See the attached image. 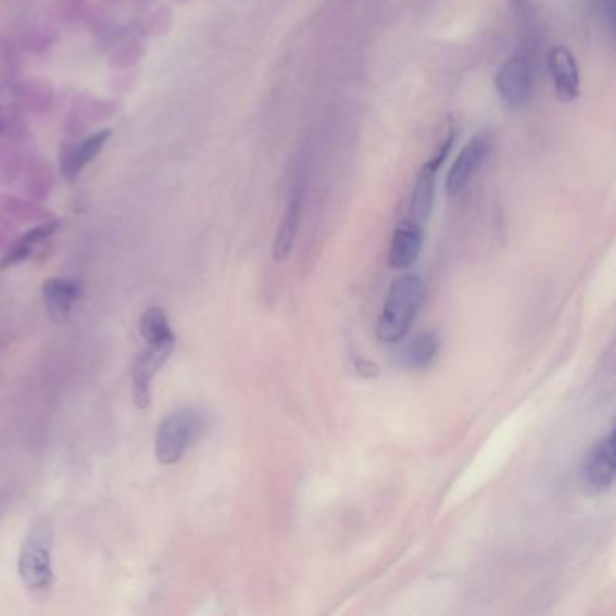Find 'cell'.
Here are the masks:
<instances>
[{"label":"cell","instance_id":"19","mask_svg":"<svg viewBox=\"0 0 616 616\" xmlns=\"http://www.w3.org/2000/svg\"><path fill=\"white\" fill-rule=\"evenodd\" d=\"M56 40H59V35L53 29L40 27V29L22 33L16 46L21 49H26L29 53H43V51L53 48Z\"/></svg>","mask_w":616,"mask_h":616},{"label":"cell","instance_id":"20","mask_svg":"<svg viewBox=\"0 0 616 616\" xmlns=\"http://www.w3.org/2000/svg\"><path fill=\"white\" fill-rule=\"evenodd\" d=\"M22 71L21 48L10 40H0V75L13 78Z\"/></svg>","mask_w":616,"mask_h":616},{"label":"cell","instance_id":"2","mask_svg":"<svg viewBox=\"0 0 616 616\" xmlns=\"http://www.w3.org/2000/svg\"><path fill=\"white\" fill-rule=\"evenodd\" d=\"M54 533L51 520L37 519L27 530L18 553V575L22 584L33 595H46L54 580L53 569Z\"/></svg>","mask_w":616,"mask_h":616},{"label":"cell","instance_id":"15","mask_svg":"<svg viewBox=\"0 0 616 616\" xmlns=\"http://www.w3.org/2000/svg\"><path fill=\"white\" fill-rule=\"evenodd\" d=\"M440 337L436 332H424L398 353V360L407 369H427L440 353Z\"/></svg>","mask_w":616,"mask_h":616},{"label":"cell","instance_id":"3","mask_svg":"<svg viewBox=\"0 0 616 616\" xmlns=\"http://www.w3.org/2000/svg\"><path fill=\"white\" fill-rule=\"evenodd\" d=\"M203 432V414L196 408H177L160 424L154 443L155 460L160 465H176Z\"/></svg>","mask_w":616,"mask_h":616},{"label":"cell","instance_id":"14","mask_svg":"<svg viewBox=\"0 0 616 616\" xmlns=\"http://www.w3.org/2000/svg\"><path fill=\"white\" fill-rule=\"evenodd\" d=\"M302 209H304V190H302V187H297L291 193L290 203L286 209L285 217L280 221L277 237H275V261H285V259L290 257L293 244H296L297 234H299V226H301Z\"/></svg>","mask_w":616,"mask_h":616},{"label":"cell","instance_id":"13","mask_svg":"<svg viewBox=\"0 0 616 616\" xmlns=\"http://www.w3.org/2000/svg\"><path fill=\"white\" fill-rule=\"evenodd\" d=\"M60 230V221H46L35 226L32 230H27L24 236L18 237L10 250L5 252L4 257L0 261V269H8L15 264H21L26 259L32 257L37 252V248L43 242L49 241L51 237Z\"/></svg>","mask_w":616,"mask_h":616},{"label":"cell","instance_id":"17","mask_svg":"<svg viewBox=\"0 0 616 616\" xmlns=\"http://www.w3.org/2000/svg\"><path fill=\"white\" fill-rule=\"evenodd\" d=\"M53 187V168L48 160H33L27 165L26 188L35 198H42Z\"/></svg>","mask_w":616,"mask_h":616},{"label":"cell","instance_id":"11","mask_svg":"<svg viewBox=\"0 0 616 616\" xmlns=\"http://www.w3.org/2000/svg\"><path fill=\"white\" fill-rule=\"evenodd\" d=\"M43 306L56 324H64L70 318L76 302L80 301L81 285L73 279H48L42 286Z\"/></svg>","mask_w":616,"mask_h":616},{"label":"cell","instance_id":"18","mask_svg":"<svg viewBox=\"0 0 616 616\" xmlns=\"http://www.w3.org/2000/svg\"><path fill=\"white\" fill-rule=\"evenodd\" d=\"M147 49L140 40H127V42L120 43L118 48L114 49L109 65L113 70H130L135 65L140 64V60L146 56Z\"/></svg>","mask_w":616,"mask_h":616},{"label":"cell","instance_id":"26","mask_svg":"<svg viewBox=\"0 0 616 616\" xmlns=\"http://www.w3.org/2000/svg\"><path fill=\"white\" fill-rule=\"evenodd\" d=\"M141 4H146V2H149V0H140Z\"/></svg>","mask_w":616,"mask_h":616},{"label":"cell","instance_id":"21","mask_svg":"<svg viewBox=\"0 0 616 616\" xmlns=\"http://www.w3.org/2000/svg\"><path fill=\"white\" fill-rule=\"evenodd\" d=\"M172 24V11L168 5H160L158 10L147 18L146 24L141 27V35L143 37L154 38L160 37L163 33L168 32Z\"/></svg>","mask_w":616,"mask_h":616},{"label":"cell","instance_id":"25","mask_svg":"<svg viewBox=\"0 0 616 616\" xmlns=\"http://www.w3.org/2000/svg\"><path fill=\"white\" fill-rule=\"evenodd\" d=\"M4 136V124H2V114H0V138Z\"/></svg>","mask_w":616,"mask_h":616},{"label":"cell","instance_id":"23","mask_svg":"<svg viewBox=\"0 0 616 616\" xmlns=\"http://www.w3.org/2000/svg\"><path fill=\"white\" fill-rule=\"evenodd\" d=\"M0 181H4L5 176H10L8 181L11 179H15L16 174L24 168V163H22V155L21 154H11L8 160L4 161V165H0Z\"/></svg>","mask_w":616,"mask_h":616},{"label":"cell","instance_id":"24","mask_svg":"<svg viewBox=\"0 0 616 616\" xmlns=\"http://www.w3.org/2000/svg\"><path fill=\"white\" fill-rule=\"evenodd\" d=\"M59 8L64 13L65 18H76L81 15L86 8V0H60Z\"/></svg>","mask_w":616,"mask_h":616},{"label":"cell","instance_id":"22","mask_svg":"<svg viewBox=\"0 0 616 616\" xmlns=\"http://www.w3.org/2000/svg\"><path fill=\"white\" fill-rule=\"evenodd\" d=\"M596 15L601 16L602 26H606L607 32L615 29L616 0H593Z\"/></svg>","mask_w":616,"mask_h":616},{"label":"cell","instance_id":"27","mask_svg":"<svg viewBox=\"0 0 616 616\" xmlns=\"http://www.w3.org/2000/svg\"><path fill=\"white\" fill-rule=\"evenodd\" d=\"M179 2H185V0H179Z\"/></svg>","mask_w":616,"mask_h":616},{"label":"cell","instance_id":"7","mask_svg":"<svg viewBox=\"0 0 616 616\" xmlns=\"http://www.w3.org/2000/svg\"><path fill=\"white\" fill-rule=\"evenodd\" d=\"M580 477L586 487L604 492L615 481V432H607L586 454L580 465Z\"/></svg>","mask_w":616,"mask_h":616},{"label":"cell","instance_id":"10","mask_svg":"<svg viewBox=\"0 0 616 616\" xmlns=\"http://www.w3.org/2000/svg\"><path fill=\"white\" fill-rule=\"evenodd\" d=\"M425 226L405 219L398 225L389 250V264L392 269H408L418 261L424 248Z\"/></svg>","mask_w":616,"mask_h":616},{"label":"cell","instance_id":"12","mask_svg":"<svg viewBox=\"0 0 616 616\" xmlns=\"http://www.w3.org/2000/svg\"><path fill=\"white\" fill-rule=\"evenodd\" d=\"M11 91L22 111L32 114H46L51 111L54 103L53 86L43 78H26V80L13 81Z\"/></svg>","mask_w":616,"mask_h":616},{"label":"cell","instance_id":"1","mask_svg":"<svg viewBox=\"0 0 616 616\" xmlns=\"http://www.w3.org/2000/svg\"><path fill=\"white\" fill-rule=\"evenodd\" d=\"M425 296L427 286L419 275H402L392 280L376 326L381 343H397L405 338L424 306Z\"/></svg>","mask_w":616,"mask_h":616},{"label":"cell","instance_id":"6","mask_svg":"<svg viewBox=\"0 0 616 616\" xmlns=\"http://www.w3.org/2000/svg\"><path fill=\"white\" fill-rule=\"evenodd\" d=\"M176 349V342L147 343L140 356L133 365V394L135 403L140 408L151 405L152 380L161 367L171 359Z\"/></svg>","mask_w":616,"mask_h":616},{"label":"cell","instance_id":"16","mask_svg":"<svg viewBox=\"0 0 616 616\" xmlns=\"http://www.w3.org/2000/svg\"><path fill=\"white\" fill-rule=\"evenodd\" d=\"M140 332L146 343L176 342L168 316L161 307H149L141 315Z\"/></svg>","mask_w":616,"mask_h":616},{"label":"cell","instance_id":"4","mask_svg":"<svg viewBox=\"0 0 616 616\" xmlns=\"http://www.w3.org/2000/svg\"><path fill=\"white\" fill-rule=\"evenodd\" d=\"M495 89L506 108H525L530 102L533 71L525 53H515L499 67L495 73Z\"/></svg>","mask_w":616,"mask_h":616},{"label":"cell","instance_id":"8","mask_svg":"<svg viewBox=\"0 0 616 616\" xmlns=\"http://www.w3.org/2000/svg\"><path fill=\"white\" fill-rule=\"evenodd\" d=\"M111 136H113L111 129L97 130L86 140L75 141V143H67V146L62 147L60 172H62L65 181L75 183L81 171L103 151V147L108 146Z\"/></svg>","mask_w":616,"mask_h":616},{"label":"cell","instance_id":"5","mask_svg":"<svg viewBox=\"0 0 616 616\" xmlns=\"http://www.w3.org/2000/svg\"><path fill=\"white\" fill-rule=\"evenodd\" d=\"M492 147L493 135L490 130L477 133L463 147L462 152L454 161V165H452L451 172H449V177H447V192H449V196H457V193H462L465 190L472 177L476 176V172L487 161L488 155L492 152Z\"/></svg>","mask_w":616,"mask_h":616},{"label":"cell","instance_id":"9","mask_svg":"<svg viewBox=\"0 0 616 616\" xmlns=\"http://www.w3.org/2000/svg\"><path fill=\"white\" fill-rule=\"evenodd\" d=\"M548 70L558 100L574 102L575 98L579 97L580 76L579 65L571 51L563 46L553 48L548 53Z\"/></svg>","mask_w":616,"mask_h":616}]
</instances>
